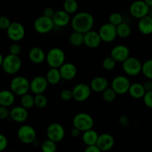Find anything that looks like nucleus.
Masks as SVG:
<instances>
[{"label":"nucleus","mask_w":152,"mask_h":152,"mask_svg":"<svg viewBox=\"0 0 152 152\" xmlns=\"http://www.w3.org/2000/svg\"><path fill=\"white\" fill-rule=\"evenodd\" d=\"M94 22V17L91 13L87 12H81L77 13L73 18L71 21V25L74 31L85 34L91 31Z\"/></svg>","instance_id":"f257e3e1"},{"label":"nucleus","mask_w":152,"mask_h":152,"mask_svg":"<svg viewBox=\"0 0 152 152\" xmlns=\"http://www.w3.org/2000/svg\"><path fill=\"white\" fill-rule=\"evenodd\" d=\"M46 59L50 68H59L65 63V53L59 48H53L47 53Z\"/></svg>","instance_id":"f03ea898"},{"label":"nucleus","mask_w":152,"mask_h":152,"mask_svg":"<svg viewBox=\"0 0 152 152\" xmlns=\"http://www.w3.org/2000/svg\"><path fill=\"white\" fill-rule=\"evenodd\" d=\"M94 122L91 115L86 113H79L73 120L74 127L77 128L81 132H86L92 129Z\"/></svg>","instance_id":"7ed1b4c3"},{"label":"nucleus","mask_w":152,"mask_h":152,"mask_svg":"<svg viewBox=\"0 0 152 152\" xmlns=\"http://www.w3.org/2000/svg\"><path fill=\"white\" fill-rule=\"evenodd\" d=\"M2 68L8 74H14L19 71L22 66V60L19 56L10 54L4 58Z\"/></svg>","instance_id":"20e7f679"},{"label":"nucleus","mask_w":152,"mask_h":152,"mask_svg":"<svg viewBox=\"0 0 152 152\" xmlns=\"http://www.w3.org/2000/svg\"><path fill=\"white\" fill-rule=\"evenodd\" d=\"M10 89L14 94L23 96L29 91L30 83L25 77H16L10 83Z\"/></svg>","instance_id":"39448f33"},{"label":"nucleus","mask_w":152,"mask_h":152,"mask_svg":"<svg viewBox=\"0 0 152 152\" xmlns=\"http://www.w3.org/2000/svg\"><path fill=\"white\" fill-rule=\"evenodd\" d=\"M142 66L140 61L135 57L128 58L123 62V68L126 74L129 76H136L142 71Z\"/></svg>","instance_id":"423d86ee"},{"label":"nucleus","mask_w":152,"mask_h":152,"mask_svg":"<svg viewBox=\"0 0 152 152\" xmlns=\"http://www.w3.org/2000/svg\"><path fill=\"white\" fill-rule=\"evenodd\" d=\"M17 136L19 140L25 144L33 143L36 140L37 133L32 126L25 125L21 126L17 132Z\"/></svg>","instance_id":"0eeeda50"},{"label":"nucleus","mask_w":152,"mask_h":152,"mask_svg":"<svg viewBox=\"0 0 152 152\" xmlns=\"http://www.w3.org/2000/svg\"><path fill=\"white\" fill-rule=\"evenodd\" d=\"M46 133L48 140L56 143L62 140L65 137V129L63 126L59 123H53L49 125Z\"/></svg>","instance_id":"6e6552de"},{"label":"nucleus","mask_w":152,"mask_h":152,"mask_svg":"<svg viewBox=\"0 0 152 152\" xmlns=\"http://www.w3.org/2000/svg\"><path fill=\"white\" fill-rule=\"evenodd\" d=\"M53 26H54V24H53V19L46 17L45 16H42L37 18L34 24L35 31L41 34H45L50 32L53 29Z\"/></svg>","instance_id":"1a4fd4ad"},{"label":"nucleus","mask_w":152,"mask_h":152,"mask_svg":"<svg viewBox=\"0 0 152 152\" xmlns=\"http://www.w3.org/2000/svg\"><path fill=\"white\" fill-rule=\"evenodd\" d=\"M99 34L102 41L105 42H111L117 37V27L111 23H105L100 27Z\"/></svg>","instance_id":"9d476101"},{"label":"nucleus","mask_w":152,"mask_h":152,"mask_svg":"<svg viewBox=\"0 0 152 152\" xmlns=\"http://www.w3.org/2000/svg\"><path fill=\"white\" fill-rule=\"evenodd\" d=\"M91 93L90 86L85 83H80L73 88V99L77 102H84L87 100Z\"/></svg>","instance_id":"9b49d317"},{"label":"nucleus","mask_w":152,"mask_h":152,"mask_svg":"<svg viewBox=\"0 0 152 152\" xmlns=\"http://www.w3.org/2000/svg\"><path fill=\"white\" fill-rule=\"evenodd\" d=\"M129 79L124 76H117L113 80L111 88L117 94H124L129 92L131 86Z\"/></svg>","instance_id":"f8f14e48"},{"label":"nucleus","mask_w":152,"mask_h":152,"mask_svg":"<svg viewBox=\"0 0 152 152\" xmlns=\"http://www.w3.org/2000/svg\"><path fill=\"white\" fill-rule=\"evenodd\" d=\"M149 12V7L145 4L144 1H135L130 7V13L132 16L137 19H142L148 16Z\"/></svg>","instance_id":"ddd939ff"},{"label":"nucleus","mask_w":152,"mask_h":152,"mask_svg":"<svg viewBox=\"0 0 152 152\" xmlns=\"http://www.w3.org/2000/svg\"><path fill=\"white\" fill-rule=\"evenodd\" d=\"M9 38L14 42L22 40L25 35V30L23 25L19 22H12L7 30Z\"/></svg>","instance_id":"4468645a"},{"label":"nucleus","mask_w":152,"mask_h":152,"mask_svg":"<svg viewBox=\"0 0 152 152\" xmlns=\"http://www.w3.org/2000/svg\"><path fill=\"white\" fill-rule=\"evenodd\" d=\"M48 83L46 77L37 76L30 83V89L34 94H42L47 89Z\"/></svg>","instance_id":"2eb2a0df"},{"label":"nucleus","mask_w":152,"mask_h":152,"mask_svg":"<svg viewBox=\"0 0 152 152\" xmlns=\"http://www.w3.org/2000/svg\"><path fill=\"white\" fill-rule=\"evenodd\" d=\"M111 56L116 62H123L130 57V50L126 45H119L111 50Z\"/></svg>","instance_id":"dca6fc26"},{"label":"nucleus","mask_w":152,"mask_h":152,"mask_svg":"<svg viewBox=\"0 0 152 152\" xmlns=\"http://www.w3.org/2000/svg\"><path fill=\"white\" fill-rule=\"evenodd\" d=\"M114 145V139L109 134H102L99 135L96 145L101 151H107L113 148Z\"/></svg>","instance_id":"f3484780"},{"label":"nucleus","mask_w":152,"mask_h":152,"mask_svg":"<svg viewBox=\"0 0 152 152\" xmlns=\"http://www.w3.org/2000/svg\"><path fill=\"white\" fill-rule=\"evenodd\" d=\"M102 39L99 33L90 31L84 34V44L90 48H96L101 44Z\"/></svg>","instance_id":"a211bd4d"},{"label":"nucleus","mask_w":152,"mask_h":152,"mask_svg":"<svg viewBox=\"0 0 152 152\" xmlns=\"http://www.w3.org/2000/svg\"><path fill=\"white\" fill-rule=\"evenodd\" d=\"M61 77L65 80H71L76 77L77 73V67L73 63H64L59 68Z\"/></svg>","instance_id":"6ab92c4d"},{"label":"nucleus","mask_w":152,"mask_h":152,"mask_svg":"<svg viewBox=\"0 0 152 152\" xmlns=\"http://www.w3.org/2000/svg\"><path fill=\"white\" fill-rule=\"evenodd\" d=\"M10 116L13 120L17 123H23L28 119V113L26 108L22 106L14 107L10 111Z\"/></svg>","instance_id":"aec40b11"},{"label":"nucleus","mask_w":152,"mask_h":152,"mask_svg":"<svg viewBox=\"0 0 152 152\" xmlns=\"http://www.w3.org/2000/svg\"><path fill=\"white\" fill-rule=\"evenodd\" d=\"M108 82L105 77H96L91 82V89L95 92H103L108 88Z\"/></svg>","instance_id":"412c9836"},{"label":"nucleus","mask_w":152,"mask_h":152,"mask_svg":"<svg viewBox=\"0 0 152 152\" xmlns=\"http://www.w3.org/2000/svg\"><path fill=\"white\" fill-rule=\"evenodd\" d=\"M30 60L35 64H40L46 59L44 50L39 47H34L30 50L28 53Z\"/></svg>","instance_id":"4be33fe9"},{"label":"nucleus","mask_w":152,"mask_h":152,"mask_svg":"<svg viewBox=\"0 0 152 152\" xmlns=\"http://www.w3.org/2000/svg\"><path fill=\"white\" fill-rule=\"evenodd\" d=\"M52 19L54 25L58 27H64L68 25L70 22V16L65 10H59L55 12Z\"/></svg>","instance_id":"5701e85b"},{"label":"nucleus","mask_w":152,"mask_h":152,"mask_svg":"<svg viewBox=\"0 0 152 152\" xmlns=\"http://www.w3.org/2000/svg\"><path fill=\"white\" fill-rule=\"evenodd\" d=\"M138 29L141 34L149 35L152 34V16H146L140 19Z\"/></svg>","instance_id":"b1692460"},{"label":"nucleus","mask_w":152,"mask_h":152,"mask_svg":"<svg viewBox=\"0 0 152 152\" xmlns=\"http://www.w3.org/2000/svg\"><path fill=\"white\" fill-rule=\"evenodd\" d=\"M129 93L130 94V95L133 98H135V99H140V98L144 97L146 91H145L142 84L136 83L131 85Z\"/></svg>","instance_id":"393cba45"},{"label":"nucleus","mask_w":152,"mask_h":152,"mask_svg":"<svg viewBox=\"0 0 152 152\" xmlns=\"http://www.w3.org/2000/svg\"><path fill=\"white\" fill-rule=\"evenodd\" d=\"M14 94L10 91L4 90L0 91V105L8 107L14 102Z\"/></svg>","instance_id":"a878e982"},{"label":"nucleus","mask_w":152,"mask_h":152,"mask_svg":"<svg viewBox=\"0 0 152 152\" xmlns=\"http://www.w3.org/2000/svg\"><path fill=\"white\" fill-rule=\"evenodd\" d=\"M98 137H99L98 134L94 130L91 129L84 132L83 135V140L88 146H91V145H96Z\"/></svg>","instance_id":"bb28decb"},{"label":"nucleus","mask_w":152,"mask_h":152,"mask_svg":"<svg viewBox=\"0 0 152 152\" xmlns=\"http://www.w3.org/2000/svg\"><path fill=\"white\" fill-rule=\"evenodd\" d=\"M46 79L48 83V84L50 85H57L60 82L61 74L59 72V69L58 68H51L47 73L46 75Z\"/></svg>","instance_id":"cd10ccee"},{"label":"nucleus","mask_w":152,"mask_h":152,"mask_svg":"<svg viewBox=\"0 0 152 152\" xmlns=\"http://www.w3.org/2000/svg\"><path fill=\"white\" fill-rule=\"evenodd\" d=\"M69 41L74 47H80L84 44V34L74 31L70 36Z\"/></svg>","instance_id":"c85d7f7f"},{"label":"nucleus","mask_w":152,"mask_h":152,"mask_svg":"<svg viewBox=\"0 0 152 152\" xmlns=\"http://www.w3.org/2000/svg\"><path fill=\"white\" fill-rule=\"evenodd\" d=\"M131 28L128 24L123 22L117 27V36L120 38H126L131 34Z\"/></svg>","instance_id":"c756f323"},{"label":"nucleus","mask_w":152,"mask_h":152,"mask_svg":"<svg viewBox=\"0 0 152 152\" xmlns=\"http://www.w3.org/2000/svg\"><path fill=\"white\" fill-rule=\"evenodd\" d=\"M21 104H22V106L23 108H26V109L33 108L35 105V104H34V97L31 96V94H26L22 96Z\"/></svg>","instance_id":"7c9ffc66"},{"label":"nucleus","mask_w":152,"mask_h":152,"mask_svg":"<svg viewBox=\"0 0 152 152\" xmlns=\"http://www.w3.org/2000/svg\"><path fill=\"white\" fill-rule=\"evenodd\" d=\"M64 10L70 14L75 13L78 8V4L76 0H65L64 2Z\"/></svg>","instance_id":"2f4dec72"},{"label":"nucleus","mask_w":152,"mask_h":152,"mask_svg":"<svg viewBox=\"0 0 152 152\" xmlns=\"http://www.w3.org/2000/svg\"><path fill=\"white\" fill-rule=\"evenodd\" d=\"M142 72L148 80H152V59L147 60L142 64Z\"/></svg>","instance_id":"473e14b6"},{"label":"nucleus","mask_w":152,"mask_h":152,"mask_svg":"<svg viewBox=\"0 0 152 152\" xmlns=\"http://www.w3.org/2000/svg\"><path fill=\"white\" fill-rule=\"evenodd\" d=\"M34 104L38 108H44L47 106L48 99L43 94H37L34 96Z\"/></svg>","instance_id":"72a5a7b5"},{"label":"nucleus","mask_w":152,"mask_h":152,"mask_svg":"<svg viewBox=\"0 0 152 152\" xmlns=\"http://www.w3.org/2000/svg\"><path fill=\"white\" fill-rule=\"evenodd\" d=\"M117 94L113 90L112 88H111L105 89L102 94V99L104 101L107 102H111L116 99Z\"/></svg>","instance_id":"f704fd0d"},{"label":"nucleus","mask_w":152,"mask_h":152,"mask_svg":"<svg viewBox=\"0 0 152 152\" xmlns=\"http://www.w3.org/2000/svg\"><path fill=\"white\" fill-rule=\"evenodd\" d=\"M42 152H56V142L47 140L44 141L42 144Z\"/></svg>","instance_id":"c9c22d12"},{"label":"nucleus","mask_w":152,"mask_h":152,"mask_svg":"<svg viewBox=\"0 0 152 152\" xmlns=\"http://www.w3.org/2000/svg\"><path fill=\"white\" fill-rule=\"evenodd\" d=\"M116 63L117 62L111 56H108L105 58L102 62V67L105 71H111L115 68Z\"/></svg>","instance_id":"e433bc0d"},{"label":"nucleus","mask_w":152,"mask_h":152,"mask_svg":"<svg viewBox=\"0 0 152 152\" xmlns=\"http://www.w3.org/2000/svg\"><path fill=\"white\" fill-rule=\"evenodd\" d=\"M109 23L117 27L123 23V16L119 13H113L109 16Z\"/></svg>","instance_id":"4c0bfd02"},{"label":"nucleus","mask_w":152,"mask_h":152,"mask_svg":"<svg viewBox=\"0 0 152 152\" xmlns=\"http://www.w3.org/2000/svg\"><path fill=\"white\" fill-rule=\"evenodd\" d=\"M60 97L64 101L71 100V99H73L72 91L69 90V89H65V90L62 91V92L60 93Z\"/></svg>","instance_id":"58836bf2"},{"label":"nucleus","mask_w":152,"mask_h":152,"mask_svg":"<svg viewBox=\"0 0 152 152\" xmlns=\"http://www.w3.org/2000/svg\"><path fill=\"white\" fill-rule=\"evenodd\" d=\"M10 19L6 16H0V29L7 30L10 25Z\"/></svg>","instance_id":"ea45409f"},{"label":"nucleus","mask_w":152,"mask_h":152,"mask_svg":"<svg viewBox=\"0 0 152 152\" xmlns=\"http://www.w3.org/2000/svg\"><path fill=\"white\" fill-rule=\"evenodd\" d=\"M21 46L19 45L17 43H13V45H11L10 47V54L15 55V56H19V53H21Z\"/></svg>","instance_id":"a19ab883"},{"label":"nucleus","mask_w":152,"mask_h":152,"mask_svg":"<svg viewBox=\"0 0 152 152\" xmlns=\"http://www.w3.org/2000/svg\"><path fill=\"white\" fill-rule=\"evenodd\" d=\"M144 102L145 105L148 108H152V91L149 92H146L143 97Z\"/></svg>","instance_id":"79ce46f5"},{"label":"nucleus","mask_w":152,"mask_h":152,"mask_svg":"<svg viewBox=\"0 0 152 152\" xmlns=\"http://www.w3.org/2000/svg\"><path fill=\"white\" fill-rule=\"evenodd\" d=\"M10 116V111L7 107L0 105V120H4Z\"/></svg>","instance_id":"37998d69"},{"label":"nucleus","mask_w":152,"mask_h":152,"mask_svg":"<svg viewBox=\"0 0 152 152\" xmlns=\"http://www.w3.org/2000/svg\"><path fill=\"white\" fill-rule=\"evenodd\" d=\"M7 145V140L4 135L0 134V152L4 151Z\"/></svg>","instance_id":"c03bdc74"},{"label":"nucleus","mask_w":152,"mask_h":152,"mask_svg":"<svg viewBox=\"0 0 152 152\" xmlns=\"http://www.w3.org/2000/svg\"><path fill=\"white\" fill-rule=\"evenodd\" d=\"M54 13L55 11L53 10V8H51V7H46L44 10V11H43V16L50 18V19H53Z\"/></svg>","instance_id":"a18cd8bd"},{"label":"nucleus","mask_w":152,"mask_h":152,"mask_svg":"<svg viewBox=\"0 0 152 152\" xmlns=\"http://www.w3.org/2000/svg\"><path fill=\"white\" fill-rule=\"evenodd\" d=\"M144 88H145V91L149 92L152 91V81L151 80H148L144 82V83L142 84Z\"/></svg>","instance_id":"49530a36"},{"label":"nucleus","mask_w":152,"mask_h":152,"mask_svg":"<svg viewBox=\"0 0 152 152\" xmlns=\"http://www.w3.org/2000/svg\"><path fill=\"white\" fill-rule=\"evenodd\" d=\"M119 121H120V124H122L123 126H128V125L129 124V123H130V120H129V117H126V116H122V117H120Z\"/></svg>","instance_id":"de8ad7c7"},{"label":"nucleus","mask_w":152,"mask_h":152,"mask_svg":"<svg viewBox=\"0 0 152 152\" xmlns=\"http://www.w3.org/2000/svg\"><path fill=\"white\" fill-rule=\"evenodd\" d=\"M84 152H102L96 145H91V146H88L86 148Z\"/></svg>","instance_id":"09e8293b"},{"label":"nucleus","mask_w":152,"mask_h":152,"mask_svg":"<svg viewBox=\"0 0 152 152\" xmlns=\"http://www.w3.org/2000/svg\"><path fill=\"white\" fill-rule=\"evenodd\" d=\"M80 133H81V131H80L78 129L75 127L73 128L71 132V134L73 137H77L80 136Z\"/></svg>","instance_id":"8fccbe9b"},{"label":"nucleus","mask_w":152,"mask_h":152,"mask_svg":"<svg viewBox=\"0 0 152 152\" xmlns=\"http://www.w3.org/2000/svg\"><path fill=\"white\" fill-rule=\"evenodd\" d=\"M144 1L148 7H152V0H145Z\"/></svg>","instance_id":"3c124183"},{"label":"nucleus","mask_w":152,"mask_h":152,"mask_svg":"<svg viewBox=\"0 0 152 152\" xmlns=\"http://www.w3.org/2000/svg\"><path fill=\"white\" fill-rule=\"evenodd\" d=\"M3 59H4V58L2 57V55L0 53V67L2 65V62H3Z\"/></svg>","instance_id":"603ef678"},{"label":"nucleus","mask_w":152,"mask_h":152,"mask_svg":"<svg viewBox=\"0 0 152 152\" xmlns=\"http://www.w3.org/2000/svg\"><path fill=\"white\" fill-rule=\"evenodd\" d=\"M12 152H19V151H12Z\"/></svg>","instance_id":"864d4df0"},{"label":"nucleus","mask_w":152,"mask_h":152,"mask_svg":"<svg viewBox=\"0 0 152 152\" xmlns=\"http://www.w3.org/2000/svg\"><path fill=\"white\" fill-rule=\"evenodd\" d=\"M134 1H138V0H134Z\"/></svg>","instance_id":"5fc2aeb1"}]
</instances>
